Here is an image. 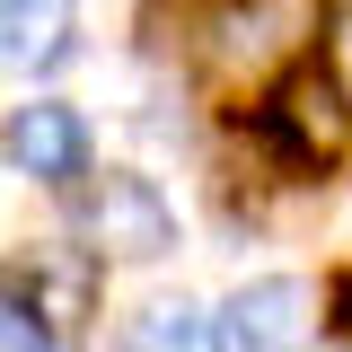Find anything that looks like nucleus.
Returning a JSON list of instances; mask_svg holds the SVG:
<instances>
[{
    "label": "nucleus",
    "mask_w": 352,
    "mask_h": 352,
    "mask_svg": "<svg viewBox=\"0 0 352 352\" xmlns=\"http://www.w3.org/2000/svg\"><path fill=\"white\" fill-rule=\"evenodd\" d=\"M264 124H273V141L300 159V168H326L335 150L352 141V106H344V80L335 71H291V80L273 88V106H264Z\"/></svg>",
    "instance_id": "f257e3e1"
},
{
    "label": "nucleus",
    "mask_w": 352,
    "mask_h": 352,
    "mask_svg": "<svg viewBox=\"0 0 352 352\" xmlns=\"http://www.w3.org/2000/svg\"><path fill=\"white\" fill-rule=\"evenodd\" d=\"M308 326H317L308 282L264 273V282H247V291H229V308H220V352H300Z\"/></svg>",
    "instance_id": "f03ea898"
},
{
    "label": "nucleus",
    "mask_w": 352,
    "mask_h": 352,
    "mask_svg": "<svg viewBox=\"0 0 352 352\" xmlns=\"http://www.w3.org/2000/svg\"><path fill=\"white\" fill-rule=\"evenodd\" d=\"M80 229L106 247V256H168V238H176V220H168V203L141 185V176H97L80 194Z\"/></svg>",
    "instance_id": "7ed1b4c3"
},
{
    "label": "nucleus",
    "mask_w": 352,
    "mask_h": 352,
    "mask_svg": "<svg viewBox=\"0 0 352 352\" xmlns=\"http://www.w3.org/2000/svg\"><path fill=\"white\" fill-rule=\"evenodd\" d=\"M9 159L27 176H80V159H88L80 115H71V106H18V115H9Z\"/></svg>",
    "instance_id": "20e7f679"
},
{
    "label": "nucleus",
    "mask_w": 352,
    "mask_h": 352,
    "mask_svg": "<svg viewBox=\"0 0 352 352\" xmlns=\"http://www.w3.org/2000/svg\"><path fill=\"white\" fill-rule=\"evenodd\" d=\"M71 44V0H0V62L44 71Z\"/></svg>",
    "instance_id": "39448f33"
},
{
    "label": "nucleus",
    "mask_w": 352,
    "mask_h": 352,
    "mask_svg": "<svg viewBox=\"0 0 352 352\" xmlns=\"http://www.w3.org/2000/svg\"><path fill=\"white\" fill-rule=\"evenodd\" d=\"M273 27H308V9L300 0H247V9H229L220 18V62L238 71V62H264L273 44H291V36H273Z\"/></svg>",
    "instance_id": "423d86ee"
},
{
    "label": "nucleus",
    "mask_w": 352,
    "mask_h": 352,
    "mask_svg": "<svg viewBox=\"0 0 352 352\" xmlns=\"http://www.w3.org/2000/svg\"><path fill=\"white\" fill-rule=\"evenodd\" d=\"M132 352H220V317H203L194 300H159L132 317Z\"/></svg>",
    "instance_id": "0eeeda50"
},
{
    "label": "nucleus",
    "mask_w": 352,
    "mask_h": 352,
    "mask_svg": "<svg viewBox=\"0 0 352 352\" xmlns=\"http://www.w3.org/2000/svg\"><path fill=\"white\" fill-rule=\"evenodd\" d=\"M27 282H36V317H71L88 300V264H27Z\"/></svg>",
    "instance_id": "6e6552de"
},
{
    "label": "nucleus",
    "mask_w": 352,
    "mask_h": 352,
    "mask_svg": "<svg viewBox=\"0 0 352 352\" xmlns=\"http://www.w3.org/2000/svg\"><path fill=\"white\" fill-rule=\"evenodd\" d=\"M0 352H44V317L18 300H0Z\"/></svg>",
    "instance_id": "1a4fd4ad"
},
{
    "label": "nucleus",
    "mask_w": 352,
    "mask_h": 352,
    "mask_svg": "<svg viewBox=\"0 0 352 352\" xmlns=\"http://www.w3.org/2000/svg\"><path fill=\"white\" fill-rule=\"evenodd\" d=\"M344 62H352V27H344Z\"/></svg>",
    "instance_id": "9d476101"
}]
</instances>
